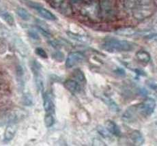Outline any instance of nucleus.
<instances>
[{"mask_svg":"<svg viewBox=\"0 0 157 146\" xmlns=\"http://www.w3.org/2000/svg\"><path fill=\"white\" fill-rule=\"evenodd\" d=\"M137 0H126V6H127L128 8H133L136 4V2H137Z\"/></svg>","mask_w":157,"mask_h":146,"instance_id":"nucleus-28","label":"nucleus"},{"mask_svg":"<svg viewBox=\"0 0 157 146\" xmlns=\"http://www.w3.org/2000/svg\"><path fill=\"white\" fill-rule=\"evenodd\" d=\"M43 108L46 113L55 114V105L51 94L44 93L43 95Z\"/></svg>","mask_w":157,"mask_h":146,"instance_id":"nucleus-8","label":"nucleus"},{"mask_svg":"<svg viewBox=\"0 0 157 146\" xmlns=\"http://www.w3.org/2000/svg\"><path fill=\"white\" fill-rule=\"evenodd\" d=\"M140 92L141 94H142L143 96H146L147 94V91L146 90H145L144 88H141L140 90Z\"/></svg>","mask_w":157,"mask_h":146,"instance_id":"nucleus-31","label":"nucleus"},{"mask_svg":"<svg viewBox=\"0 0 157 146\" xmlns=\"http://www.w3.org/2000/svg\"><path fill=\"white\" fill-rule=\"evenodd\" d=\"M17 130V125L15 122H11L10 124H8L6 129L4 139L6 142H9L11 140H13L16 135Z\"/></svg>","mask_w":157,"mask_h":146,"instance_id":"nucleus-11","label":"nucleus"},{"mask_svg":"<svg viewBox=\"0 0 157 146\" xmlns=\"http://www.w3.org/2000/svg\"><path fill=\"white\" fill-rule=\"evenodd\" d=\"M102 101H103L105 104L107 105V106H109V108L110 109V110H111L113 112H118L120 109L119 106L113 99H111L109 96H104L102 98Z\"/></svg>","mask_w":157,"mask_h":146,"instance_id":"nucleus-16","label":"nucleus"},{"mask_svg":"<svg viewBox=\"0 0 157 146\" xmlns=\"http://www.w3.org/2000/svg\"><path fill=\"white\" fill-rule=\"evenodd\" d=\"M149 0H137L132 10L135 19L144 20L152 15L153 8Z\"/></svg>","mask_w":157,"mask_h":146,"instance_id":"nucleus-2","label":"nucleus"},{"mask_svg":"<svg viewBox=\"0 0 157 146\" xmlns=\"http://www.w3.org/2000/svg\"><path fill=\"white\" fill-rule=\"evenodd\" d=\"M73 78L75 80L77 81L78 83H80L81 85H83V86L86 84L87 81L86 76L84 75V73L81 71H80V70H75L73 72Z\"/></svg>","mask_w":157,"mask_h":146,"instance_id":"nucleus-18","label":"nucleus"},{"mask_svg":"<svg viewBox=\"0 0 157 146\" xmlns=\"http://www.w3.org/2000/svg\"><path fill=\"white\" fill-rule=\"evenodd\" d=\"M105 128L110 133L111 135L116 136H120L121 135L122 132L119 126L112 120H108L105 122Z\"/></svg>","mask_w":157,"mask_h":146,"instance_id":"nucleus-12","label":"nucleus"},{"mask_svg":"<svg viewBox=\"0 0 157 146\" xmlns=\"http://www.w3.org/2000/svg\"><path fill=\"white\" fill-rule=\"evenodd\" d=\"M156 101L153 98H147L139 105L140 113L144 117H149L153 114L156 109Z\"/></svg>","mask_w":157,"mask_h":146,"instance_id":"nucleus-4","label":"nucleus"},{"mask_svg":"<svg viewBox=\"0 0 157 146\" xmlns=\"http://www.w3.org/2000/svg\"><path fill=\"white\" fill-rule=\"evenodd\" d=\"M135 72L136 73V74L140 75V76H146V73L144 71H142V70H140L139 68H136L134 70Z\"/></svg>","mask_w":157,"mask_h":146,"instance_id":"nucleus-30","label":"nucleus"},{"mask_svg":"<svg viewBox=\"0 0 157 146\" xmlns=\"http://www.w3.org/2000/svg\"><path fill=\"white\" fill-rule=\"evenodd\" d=\"M116 33L120 36H133L137 35V32L133 27H122L117 29L116 31Z\"/></svg>","mask_w":157,"mask_h":146,"instance_id":"nucleus-14","label":"nucleus"},{"mask_svg":"<svg viewBox=\"0 0 157 146\" xmlns=\"http://www.w3.org/2000/svg\"><path fill=\"white\" fill-rule=\"evenodd\" d=\"M134 46L132 42L126 40L109 38L102 44L101 48L108 53H116L131 51L134 48Z\"/></svg>","mask_w":157,"mask_h":146,"instance_id":"nucleus-1","label":"nucleus"},{"mask_svg":"<svg viewBox=\"0 0 157 146\" xmlns=\"http://www.w3.org/2000/svg\"><path fill=\"white\" fill-rule=\"evenodd\" d=\"M136 57L137 60L145 63H147L151 60V56L148 52L146 51L140 50L136 53Z\"/></svg>","mask_w":157,"mask_h":146,"instance_id":"nucleus-17","label":"nucleus"},{"mask_svg":"<svg viewBox=\"0 0 157 146\" xmlns=\"http://www.w3.org/2000/svg\"><path fill=\"white\" fill-rule=\"evenodd\" d=\"M63 1H64V0H54V2H55L56 4H61L62 2H63Z\"/></svg>","mask_w":157,"mask_h":146,"instance_id":"nucleus-32","label":"nucleus"},{"mask_svg":"<svg viewBox=\"0 0 157 146\" xmlns=\"http://www.w3.org/2000/svg\"><path fill=\"white\" fill-rule=\"evenodd\" d=\"M146 83L147 85V86H148L151 89L153 90H157V83L154 80L152 79H150V80H147L146 81Z\"/></svg>","mask_w":157,"mask_h":146,"instance_id":"nucleus-25","label":"nucleus"},{"mask_svg":"<svg viewBox=\"0 0 157 146\" xmlns=\"http://www.w3.org/2000/svg\"><path fill=\"white\" fill-rule=\"evenodd\" d=\"M137 35L143 36L144 38L147 39L150 41L154 42H157V33L151 32H137Z\"/></svg>","mask_w":157,"mask_h":146,"instance_id":"nucleus-19","label":"nucleus"},{"mask_svg":"<svg viewBox=\"0 0 157 146\" xmlns=\"http://www.w3.org/2000/svg\"><path fill=\"white\" fill-rule=\"evenodd\" d=\"M86 59V56L80 51H75L68 54L66 60V67L67 68H71L82 63Z\"/></svg>","mask_w":157,"mask_h":146,"instance_id":"nucleus-5","label":"nucleus"},{"mask_svg":"<svg viewBox=\"0 0 157 146\" xmlns=\"http://www.w3.org/2000/svg\"><path fill=\"white\" fill-rule=\"evenodd\" d=\"M23 2L27 6L35 10L37 12V13L41 17L44 18V19L51 21L57 20V17L55 14L51 13L50 10H48L46 8H44L43 5L39 4V3L32 1V0H23Z\"/></svg>","mask_w":157,"mask_h":146,"instance_id":"nucleus-3","label":"nucleus"},{"mask_svg":"<svg viewBox=\"0 0 157 146\" xmlns=\"http://www.w3.org/2000/svg\"><path fill=\"white\" fill-rule=\"evenodd\" d=\"M44 125L47 128H50L53 126L55 124V117H54V114L52 113H46L44 115Z\"/></svg>","mask_w":157,"mask_h":146,"instance_id":"nucleus-22","label":"nucleus"},{"mask_svg":"<svg viewBox=\"0 0 157 146\" xmlns=\"http://www.w3.org/2000/svg\"><path fill=\"white\" fill-rule=\"evenodd\" d=\"M28 34L30 37L34 39V40H39V39H40V36H39L38 33L34 31V30H30V31H29Z\"/></svg>","mask_w":157,"mask_h":146,"instance_id":"nucleus-26","label":"nucleus"},{"mask_svg":"<svg viewBox=\"0 0 157 146\" xmlns=\"http://www.w3.org/2000/svg\"><path fill=\"white\" fill-rule=\"evenodd\" d=\"M23 103L26 105H30L32 103V97L29 95H25L23 98Z\"/></svg>","mask_w":157,"mask_h":146,"instance_id":"nucleus-27","label":"nucleus"},{"mask_svg":"<svg viewBox=\"0 0 157 146\" xmlns=\"http://www.w3.org/2000/svg\"><path fill=\"white\" fill-rule=\"evenodd\" d=\"M64 87L67 89L69 92L72 94H78L82 90V86L80 83L74 79H68L64 82Z\"/></svg>","mask_w":157,"mask_h":146,"instance_id":"nucleus-9","label":"nucleus"},{"mask_svg":"<svg viewBox=\"0 0 157 146\" xmlns=\"http://www.w3.org/2000/svg\"><path fill=\"white\" fill-rule=\"evenodd\" d=\"M83 1L85 2H87V3H90V2H91L92 0H83Z\"/></svg>","mask_w":157,"mask_h":146,"instance_id":"nucleus-33","label":"nucleus"},{"mask_svg":"<svg viewBox=\"0 0 157 146\" xmlns=\"http://www.w3.org/2000/svg\"><path fill=\"white\" fill-rule=\"evenodd\" d=\"M0 18L9 26L13 27L14 25L15 21L13 14L9 13L8 11L1 8H0Z\"/></svg>","mask_w":157,"mask_h":146,"instance_id":"nucleus-13","label":"nucleus"},{"mask_svg":"<svg viewBox=\"0 0 157 146\" xmlns=\"http://www.w3.org/2000/svg\"><path fill=\"white\" fill-rule=\"evenodd\" d=\"M16 13L18 16L23 21H29L31 19V14L23 8H18L16 10Z\"/></svg>","mask_w":157,"mask_h":146,"instance_id":"nucleus-20","label":"nucleus"},{"mask_svg":"<svg viewBox=\"0 0 157 146\" xmlns=\"http://www.w3.org/2000/svg\"><path fill=\"white\" fill-rule=\"evenodd\" d=\"M52 57L54 60L59 62H62L64 59V55L62 52H60V51H56L55 53H53Z\"/></svg>","mask_w":157,"mask_h":146,"instance_id":"nucleus-24","label":"nucleus"},{"mask_svg":"<svg viewBox=\"0 0 157 146\" xmlns=\"http://www.w3.org/2000/svg\"><path fill=\"white\" fill-rule=\"evenodd\" d=\"M100 11L102 16L105 18H111L114 13L113 7L109 0H102L100 5Z\"/></svg>","mask_w":157,"mask_h":146,"instance_id":"nucleus-7","label":"nucleus"},{"mask_svg":"<svg viewBox=\"0 0 157 146\" xmlns=\"http://www.w3.org/2000/svg\"><path fill=\"white\" fill-rule=\"evenodd\" d=\"M138 111L140 112L139 109V105H132L131 107L127 109L122 115L123 120L127 121V122L131 123L132 121L135 120V118L137 117Z\"/></svg>","mask_w":157,"mask_h":146,"instance_id":"nucleus-10","label":"nucleus"},{"mask_svg":"<svg viewBox=\"0 0 157 146\" xmlns=\"http://www.w3.org/2000/svg\"><path fill=\"white\" fill-rule=\"evenodd\" d=\"M131 141L134 143L135 145H143L144 143V138L141 132L138 131V130H135V131L132 132L131 134Z\"/></svg>","mask_w":157,"mask_h":146,"instance_id":"nucleus-15","label":"nucleus"},{"mask_svg":"<svg viewBox=\"0 0 157 146\" xmlns=\"http://www.w3.org/2000/svg\"><path fill=\"white\" fill-rule=\"evenodd\" d=\"M66 34H67L68 37L71 38L72 40H74L77 42H85L87 41V38L85 37V36L78 34V33H73L71 32H66Z\"/></svg>","mask_w":157,"mask_h":146,"instance_id":"nucleus-21","label":"nucleus"},{"mask_svg":"<svg viewBox=\"0 0 157 146\" xmlns=\"http://www.w3.org/2000/svg\"><path fill=\"white\" fill-rule=\"evenodd\" d=\"M35 53L36 55L38 56H40L42 58L44 59H47L48 58V55L46 51H45L43 48L40 47H37L35 49Z\"/></svg>","mask_w":157,"mask_h":146,"instance_id":"nucleus-23","label":"nucleus"},{"mask_svg":"<svg viewBox=\"0 0 157 146\" xmlns=\"http://www.w3.org/2000/svg\"><path fill=\"white\" fill-rule=\"evenodd\" d=\"M114 72L119 76H125L126 72L124 70L121 68H117L114 71Z\"/></svg>","mask_w":157,"mask_h":146,"instance_id":"nucleus-29","label":"nucleus"},{"mask_svg":"<svg viewBox=\"0 0 157 146\" xmlns=\"http://www.w3.org/2000/svg\"><path fill=\"white\" fill-rule=\"evenodd\" d=\"M31 68L35 79V83L38 90H43V76L41 72V66L37 61L33 60L31 64Z\"/></svg>","mask_w":157,"mask_h":146,"instance_id":"nucleus-6","label":"nucleus"}]
</instances>
